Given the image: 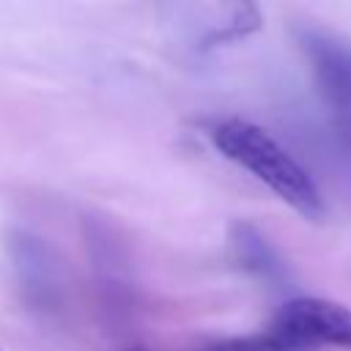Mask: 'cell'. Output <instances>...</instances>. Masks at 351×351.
Masks as SVG:
<instances>
[{
    "label": "cell",
    "mask_w": 351,
    "mask_h": 351,
    "mask_svg": "<svg viewBox=\"0 0 351 351\" xmlns=\"http://www.w3.org/2000/svg\"><path fill=\"white\" fill-rule=\"evenodd\" d=\"M197 351H310L302 348L274 332H261V335H244V337H225V340H211L200 346Z\"/></svg>",
    "instance_id": "5"
},
{
    "label": "cell",
    "mask_w": 351,
    "mask_h": 351,
    "mask_svg": "<svg viewBox=\"0 0 351 351\" xmlns=\"http://www.w3.org/2000/svg\"><path fill=\"white\" fill-rule=\"evenodd\" d=\"M126 351H148V348H126Z\"/></svg>",
    "instance_id": "6"
},
{
    "label": "cell",
    "mask_w": 351,
    "mask_h": 351,
    "mask_svg": "<svg viewBox=\"0 0 351 351\" xmlns=\"http://www.w3.org/2000/svg\"><path fill=\"white\" fill-rule=\"evenodd\" d=\"M266 329L310 351H351V307L332 299L293 296L274 310Z\"/></svg>",
    "instance_id": "2"
},
{
    "label": "cell",
    "mask_w": 351,
    "mask_h": 351,
    "mask_svg": "<svg viewBox=\"0 0 351 351\" xmlns=\"http://www.w3.org/2000/svg\"><path fill=\"white\" fill-rule=\"evenodd\" d=\"M208 137L225 159L255 176L296 214L310 222H321L326 217L321 189L315 186L310 173L269 132L241 118H225L208 129Z\"/></svg>",
    "instance_id": "1"
},
{
    "label": "cell",
    "mask_w": 351,
    "mask_h": 351,
    "mask_svg": "<svg viewBox=\"0 0 351 351\" xmlns=\"http://www.w3.org/2000/svg\"><path fill=\"white\" fill-rule=\"evenodd\" d=\"M299 44L337 134L351 145V47L318 30H302Z\"/></svg>",
    "instance_id": "3"
},
{
    "label": "cell",
    "mask_w": 351,
    "mask_h": 351,
    "mask_svg": "<svg viewBox=\"0 0 351 351\" xmlns=\"http://www.w3.org/2000/svg\"><path fill=\"white\" fill-rule=\"evenodd\" d=\"M230 247H233L236 261L255 274H271L277 269V258H274L271 247L252 225L236 222L230 230Z\"/></svg>",
    "instance_id": "4"
}]
</instances>
